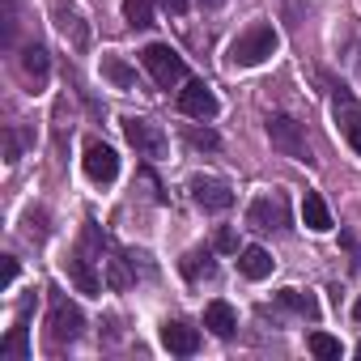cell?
Wrapping results in <instances>:
<instances>
[{
	"label": "cell",
	"instance_id": "cell-1",
	"mask_svg": "<svg viewBox=\"0 0 361 361\" xmlns=\"http://www.w3.org/2000/svg\"><path fill=\"white\" fill-rule=\"evenodd\" d=\"M276 30L268 26V22H255V26H247L234 43H230V51H226V60L234 64V68H255V64H264L272 51H276Z\"/></svg>",
	"mask_w": 361,
	"mask_h": 361
},
{
	"label": "cell",
	"instance_id": "cell-2",
	"mask_svg": "<svg viewBox=\"0 0 361 361\" xmlns=\"http://www.w3.org/2000/svg\"><path fill=\"white\" fill-rule=\"evenodd\" d=\"M140 64L149 68V77H153L161 90H174V85H183V81H188V64H183V56H178L174 47H166V43H149V47L140 51Z\"/></svg>",
	"mask_w": 361,
	"mask_h": 361
},
{
	"label": "cell",
	"instance_id": "cell-3",
	"mask_svg": "<svg viewBox=\"0 0 361 361\" xmlns=\"http://www.w3.org/2000/svg\"><path fill=\"white\" fill-rule=\"evenodd\" d=\"M264 132H268V140H272V149H276L281 157L310 161V145H306V132H302L298 119H289V115H268V119H264Z\"/></svg>",
	"mask_w": 361,
	"mask_h": 361
},
{
	"label": "cell",
	"instance_id": "cell-4",
	"mask_svg": "<svg viewBox=\"0 0 361 361\" xmlns=\"http://www.w3.org/2000/svg\"><path fill=\"white\" fill-rule=\"evenodd\" d=\"M178 111L200 119V123H209V119H217L221 102H217V94L204 81H183V90H178Z\"/></svg>",
	"mask_w": 361,
	"mask_h": 361
},
{
	"label": "cell",
	"instance_id": "cell-5",
	"mask_svg": "<svg viewBox=\"0 0 361 361\" xmlns=\"http://www.w3.org/2000/svg\"><path fill=\"white\" fill-rule=\"evenodd\" d=\"M123 136H128V145H132L140 157H161V153H166V136H161V128H157L153 119L128 115V119H123Z\"/></svg>",
	"mask_w": 361,
	"mask_h": 361
},
{
	"label": "cell",
	"instance_id": "cell-6",
	"mask_svg": "<svg viewBox=\"0 0 361 361\" xmlns=\"http://www.w3.org/2000/svg\"><path fill=\"white\" fill-rule=\"evenodd\" d=\"M47 327H51V340H56V344H73V340L85 331V314H81L68 298H51V319H47Z\"/></svg>",
	"mask_w": 361,
	"mask_h": 361
},
{
	"label": "cell",
	"instance_id": "cell-7",
	"mask_svg": "<svg viewBox=\"0 0 361 361\" xmlns=\"http://www.w3.org/2000/svg\"><path fill=\"white\" fill-rule=\"evenodd\" d=\"M51 18H56V30H60L77 51H85V47H90V22H85V13L73 5V0H56Z\"/></svg>",
	"mask_w": 361,
	"mask_h": 361
},
{
	"label": "cell",
	"instance_id": "cell-8",
	"mask_svg": "<svg viewBox=\"0 0 361 361\" xmlns=\"http://www.w3.org/2000/svg\"><path fill=\"white\" fill-rule=\"evenodd\" d=\"M85 174L94 178V183H115L119 178V153L102 140H90L85 145Z\"/></svg>",
	"mask_w": 361,
	"mask_h": 361
},
{
	"label": "cell",
	"instance_id": "cell-9",
	"mask_svg": "<svg viewBox=\"0 0 361 361\" xmlns=\"http://www.w3.org/2000/svg\"><path fill=\"white\" fill-rule=\"evenodd\" d=\"M336 128H340V136L353 145V153L361 157V102H353L344 90H336Z\"/></svg>",
	"mask_w": 361,
	"mask_h": 361
},
{
	"label": "cell",
	"instance_id": "cell-10",
	"mask_svg": "<svg viewBox=\"0 0 361 361\" xmlns=\"http://www.w3.org/2000/svg\"><path fill=\"white\" fill-rule=\"evenodd\" d=\"M247 226L251 230H285L289 226V217H285V200L281 196H259L251 209H247Z\"/></svg>",
	"mask_w": 361,
	"mask_h": 361
},
{
	"label": "cell",
	"instance_id": "cell-11",
	"mask_svg": "<svg viewBox=\"0 0 361 361\" xmlns=\"http://www.w3.org/2000/svg\"><path fill=\"white\" fill-rule=\"evenodd\" d=\"M192 200L209 213H226L234 204V192L226 183H217V178H192Z\"/></svg>",
	"mask_w": 361,
	"mask_h": 361
},
{
	"label": "cell",
	"instance_id": "cell-12",
	"mask_svg": "<svg viewBox=\"0 0 361 361\" xmlns=\"http://www.w3.org/2000/svg\"><path fill=\"white\" fill-rule=\"evenodd\" d=\"M161 344H166L170 353H178V357H192V353L200 348V331L188 327V323H178V319H170V323L161 327Z\"/></svg>",
	"mask_w": 361,
	"mask_h": 361
},
{
	"label": "cell",
	"instance_id": "cell-13",
	"mask_svg": "<svg viewBox=\"0 0 361 361\" xmlns=\"http://www.w3.org/2000/svg\"><path fill=\"white\" fill-rule=\"evenodd\" d=\"M204 327L213 331V336H221V340H230L234 336V327H238V314H234V306L230 302H209L204 306Z\"/></svg>",
	"mask_w": 361,
	"mask_h": 361
},
{
	"label": "cell",
	"instance_id": "cell-14",
	"mask_svg": "<svg viewBox=\"0 0 361 361\" xmlns=\"http://www.w3.org/2000/svg\"><path fill=\"white\" fill-rule=\"evenodd\" d=\"M64 268H68V281H73L81 293H90V298H98V293H102V281H98V272L90 268V259H85L81 251H77V255H68V264H64Z\"/></svg>",
	"mask_w": 361,
	"mask_h": 361
},
{
	"label": "cell",
	"instance_id": "cell-15",
	"mask_svg": "<svg viewBox=\"0 0 361 361\" xmlns=\"http://www.w3.org/2000/svg\"><path fill=\"white\" fill-rule=\"evenodd\" d=\"M302 221H306V230H314V234H327V230H331V209H327V200H323L319 192H306V200H302Z\"/></svg>",
	"mask_w": 361,
	"mask_h": 361
},
{
	"label": "cell",
	"instance_id": "cell-16",
	"mask_svg": "<svg viewBox=\"0 0 361 361\" xmlns=\"http://www.w3.org/2000/svg\"><path fill=\"white\" fill-rule=\"evenodd\" d=\"M238 272H243L247 281H264V276H272V255H268L264 247H243Z\"/></svg>",
	"mask_w": 361,
	"mask_h": 361
},
{
	"label": "cell",
	"instance_id": "cell-17",
	"mask_svg": "<svg viewBox=\"0 0 361 361\" xmlns=\"http://www.w3.org/2000/svg\"><path fill=\"white\" fill-rule=\"evenodd\" d=\"M47 68H51L47 51H43L39 43H30V47L22 51V73H26V81H30L35 90H43V81H47Z\"/></svg>",
	"mask_w": 361,
	"mask_h": 361
},
{
	"label": "cell",
	"instance_id": "cell-18",
	"mask_svg": "<svg viewBox=\"0 0 361 361\" xmlns=\"http://www.w3.org/2000/svg\"><path fill=\"white\" fill-rule=\"evenodd\" d=\"M102 77H106L115 90H136V73H132L119 56H102Z\"/></svg>",
	"mask_w": 361,
	"mask_h": 361
},
{
	"label": "cell",
	"instance_id": "cell-19",
	"mask_svg": "<svg viewBox=\"0 0 361 361\" xmlns=\"http://www.w3.org/2000/svg\"><path fill=\"white\" fill-rule=\"evenodd\" d=\"M276 298H281V306H289V310H298L302 319H319V302H314L310 293H302V289H281Z\"/></svg>",
	"mask_w": 361,
	"mask_h": 361
},
{
	"label": "cell",
	"instance_id": "cell-20",
	"mask_svg": "<svg viewBox=\"0 0 361 361\" xmlns=\"http://www.w3.org/2000/svg\"><path fill=\"white\" fill-rule=\"evenodd\" d=\"M123 22H128L132 30L153 26V0H123Z\"/></svg>",
	"mask_w": 361,
	"mask_h": 361
},
{
	"label": "cell",
	"instance_id": "cell-21",
	"mask_svg": "<svg viewBox=\"0 0 361 361\" xmlns=\"http://www.w3.org/2000/svg\"><path fill=\"white\" fill-rule=\"evenodd\" d=\"M0 357H18V361H26L30 357V336H26V327L18 323L5 340H0Z\"/></svg>",
	"mask_w": 361,
	"mask_h": 361
},
{
	"label": "cell",
	"instance_id": "cell-22",
	"mask_svg": "<svg viewBox=\"0 0 361 361\" xmlns=\"http://www.w3.org/2000/svg\"><path fill=\"white\" fill-rule=\"evenodd\" d=\"M306 344H310V353H314L319 361H340V340H336V336H327V331H310Z\"/></svg>",
	"mask_w": 361,
	"mask_h": 361
},
{
	"label": "cell",
	"instance_id": "cell-23",
	"mask_svg": "<svg viewBox=\"0 0 361 361\" xmlns=\"http://www.w3.org/2000/svg\"><path fill=\"white\" fill-rule=\"evenodd\" d=\"M183 272H188L192 281H200V272H204V276H213V264H209V251H204V255H200V251H192V255L183 259Z\"/></svg>",
	"mask_w": 361,
	"mask_h": 361
},
{
	"label": "cell",
	"instance_id": "cell-24",
	"mask_svg": "<svg viewBox=\"0 0 361 361\" xmlns=\"http://www.w3.org/2000/svg\"><path fill=\"white\" fill-rule=\"evenodd\" d=\"M188 136H192V145H196V149H217V145H221L213 128H192Z\"/></svg>",
	"mask_w": 361,
	"mask_h": 361
},
{
	"label": "cell",
	"instance_id": "cell-25",
	"mask_svg": "<svg viewBox=\"0 0 361 361\" xmlns=\"http://www.w3.org/2000/svg\"><path fill=\"white\" fill-rule=\"evenodd\" d=\"M106 268H111V276H106L111 289H128V285H132V276L123 272V259H106Z\"/></svg>",
	"mask_w": 361,
	"mask_h": 361
},
{
	"label": "cell",
	"instance_id": "cell-26",
	"mask_svg": "<svg viewBox=\"0 0 361 361\" xmlns=\"http://www.w3.org/2000/svg\"><path fill=\"white\" fill-rule=\"evenodd\" d=\"M157 5H161L166 13H174V18H178V13H188V5H192V0H157Z\"/></svg>",
	"mask_w": 361,
	"mask_h": 361
},
{
	"label": "cell",
	"instance_id": "cell-27",
	"mask_svg": "<svg viewBox=\"0 0 361 361\" xmlns=\"http://www.w3.org/2000/svg\"><path fill=\"white\" fill-rule=\"evenodd\" d=\"M18 153H22V149H18V136L9 132V136H5V161H18Z\"/></svg>",
	"mask_w": 361,
	"mask_h": 361
},
{
	"label": "cell",
	"instance_id": "cell-28",
	"mask_svg": "<svg viewBox=\"0 0 361 361\" xmlns=\"http://www.w3.org/2000/svg\"><path fill=\"white\" fill-rule=\"evenodd\" d=\"M217 247H221V251H234V247H238L234 230H221V234H217Z\"/></svg>",
	"mask_w": 361,
	"mask_h": 361
},
{
	"label": "cell",
	"instance_id": "cell-29",
	"mask_svg": "<svg viewBox=\"0 0 361 361\" xmlns=\"http://www.w3.org/2000/svg\"><path fill=\"white\" fill-rule=\"evenodd\" d=\"M13 281H18V259H13V255H5V289H9Z\"/></svg>",
	"mask_w": 361,
	"mask_h": 361
},
{
	"label": "cell",
	"instance_id": "cell-30",
	"mask_svg": "<svg viewBox=\"0 0 361 361\" xmlns=\"http://www.w3.org/2000/svg\"><path fill=\"white\" fill-rule=\"evenodd\" d=\"M196 5H200V9H221L226 0H196Z\"/></svg>",
	"mask_w": 361,
	"mask_h": 361
},
{
	"label": "cell",
	"instance_id": "cell-31",
	"mask_svg": "<svg viewBox=\"0 0 361 361\" xmlns=\"http://www.w3.org/2000/svg\"><path fill=\"white\" fill-rule=\"evenodd\" d=\"M353 319H357V323H361V298H357V302H353Z\"/></svg>",
	"mask_w": 361,
	"mask_h": 361
},
{
	"label": "cell",
	"instance_id": "cell-32",
	"mask_svg": "<svg viewBox=\"0 0 361 361\" xmlns=\"http://www.w3.org/2000/svg\"><path fill=\"white\" fill-rule=\"evenodd\" d=\"M357 357H361V344H357Z\"/></svg>",
	"mask_w": 361,
	"mask_h": 361
}]
</instances>
